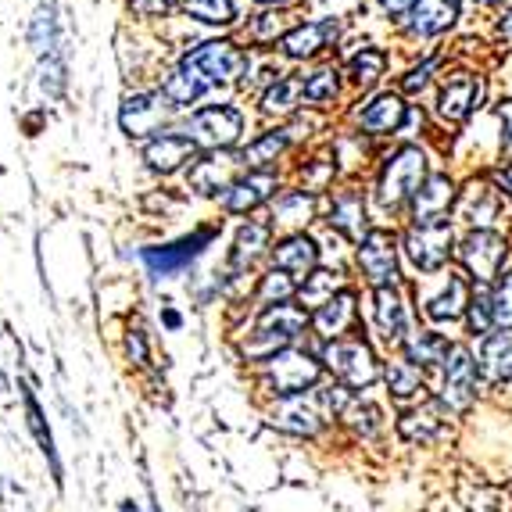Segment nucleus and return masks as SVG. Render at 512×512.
<instances>
[{"label": "nucleus", "instance_id": "1", "mask_svg": "<svg viewBox=\"0 0 512 512\" xmlns=\"http://www.w3.org/2000/svg\"><path fill=\"white\" fill-rule=\"evenodd\" d=\"M244 65H248V58H244V51H240L237 43L230 40L201 43L162 83V97L169 101V108H187V104L201 101L212 86L230 83Z\"/></svg>", "mask_w": 512, "mask_h": 512}, {"label": "nucleus", "instance_id": "2", "mask_svg": "<svg viewBox=\"0 0 512 512\" xmlns=\"http://www.w3.org/2000/svg\"><path fill=\"white\" fill-rule=\"evenodd\" d=\"M308 323H312V319H308L305 308L291 305V301H287V305L265 308L255 323V333H251L248 341H244V348H240V355H244L248 362H258V366H262L265 359H273V355H280V351L294 348V341L305 333Z\"/></svg>", "mask_w": 512, "mask_h": 512}, {"label": "nucleus", "instance_id": "3", "mask_svg": "<svg viewBox=\"0 0 512 512\" xmlns=\"http://www.w3.org/2000/svg\"><path fill=\"white\" fill-rule=\"evenodd\" d=\"M319 376H323V359H316L312 351L298 348V344L258 366V384H262V391L276 394V402L280 398H301L305 391H316Z\"/></svg>", "mask_w": 512, "mask_h": 512}, {"label": "nucleus", "instance_id": "4", "mask_svg": "<svg viewBox=\"0 0 512 512\" xmlns=\"http://www.w3.org/2000/svg\"><path fill=\"white\" fill-rule=\"evenodd\" d=\"M423 183H427V154L419 151V147L405 144L384 162V172L376 180V201H380V208H391L394 212L405 201H412Z\"/></svg>", "mask_w": 512, "mask_h": 512}, {"label": "nucleus", "instance_id": "5", "mask_svg": "<svg viewBox=\"0 0 512 512\" xmlns=\"http://www.w3.org/2000/svg\"><path fill=\"white\" fill-rule=\"evenodd\" d=\"M323 366L330 369L344 387L351 391H366L380 380V362H376L373 348L362 337H341V341H326L323 348Z\"/></svg>", "mask_w": 512, "mask_h": 512}, {"label": "nucleus", "instance_id": "6", "mask_svg": "<svg viewBox=\"0 0 512 512\" xmlns=\"http://www.w3.org/2000/svg\"><path fill=\"white\" fill-rule=\"evenodd\" d=\"M215 240V230L212 226H201V230L187 233V237L172 240V244H154V248H144L140 251V262L147 265V273L154 280H165V276H180L187 273L190 265L197 258L205 255V248Z\"/></svg>", "mask_w": 512, "mask_h": 512}, {"label": "nucleus", "instance_id": "7", "mask_svg": "<svg viewBox=\"0 0 512 512\" xmlns=\"http://www.w3.org/2000/svg\"><path fill=\"white\" fill-rule=\"evenodd\" d=\"M509 258V240L495 230H473L470 237L459 244V262L466 265V273L477 283L491 287L502 276V265Z\"/></svg>", "mask_w": 512, "mask_h": 512}, {"label": "nucleus", "instance_id": "8", "mask_svg": "<svg viewBox=\"0 0 512 512\" xmlns=\"http://www.w3.org/2000/svg\"><path fill=\"white\" fill-rule=\"evenodd\" d=\"M240 133H244V115L230 104L201 108L187 126V137L205 151H226V147L237 144Z\"/></svg>", "mask_w": 512, "mask_h": 512}, {"label": "nucleus", "instance_id": "9", "mask_svg": "<svg viewBox=\"0 0 512 512\" xmlns=\"http://www.w3.org/2000/svg\"><path fill=\"white\" fill-rule=\"evenodd\" d=\"M477 362L462 344H452L448 359H444L441 369V398L437 402L448 412H466L477 398Z\"/></svg>", "mask_w": 512, "mask_h": 512}, {"label": "nucleus", "instance_id": "10", "mask_svg": "<svg viewBox=\"0 0 512 512\" xmlns=\"http://www.w3.org/2000/svg\"><path fill=\"white\" fill-rule=\"evenodd\" d=\"M405 255L416 265L419 273H441L452 255V226L444 222H430V226H412L402 237Z\"/></svg>", "mask_w": 512, "mask_h": 512}, {"label": "nucleus", "instance_id": "11", "mask_svg": "<svg viewBox=\"0 0 512 512\" xmlns=\"http://www.w3.org/2000/svg\"><path fill=\"white\" fill-rule=\"evenodd\" d=\"M359 269L373 291L398 287V237L387 230H369L359 244Z\"/></svg>", "mask_w": 512, "mask_h": 512}, {"label": "nucleus", "instance_id": "12", "mask_svg": "<svg viewBox=\"0 0 512 512\" xmlns=\"http://www.w3.org/2000/svg\"><path fill=\"white\" fill-rule=\"evenodd\" d=\"M373 330L384 344L402 348L409 341V305H405L398 287H380L373 291Z\"/></svg>", "mask_w": 512, "mask_h": 512}, {"label": "nucleus", "instance_id": "13", "mask_svg": "<svg viewBox=\"0 0 512 512\" xmlns=\"http://www.w3.org/2000/svg\"><path fill=\"white\" fill-rule=\"evenodd\" d=\"M244 165V154L230 151H208L190 165V187L197 194H226L237 183V169Z\"/></svg>", "mask_w": 512, "mask_h": 512}, {"label": "nucleus", "instance_id": "14", "mask_svg": "<svg viewBox=\"0 0 512 512\" xmlns=\"http://www.w3.org/2000/svg\"><path fill=\"white\" fill-rule=\"evenodd\" d=\"M269 423L280 427V430H287V434L316 437L319 430H323L326 416L316 405V398L305 402V394H301V398H280V402L273 405V412H269Z\"/></svg>", "mask_w": 512, "mask_h": 512}, {"label": "nucleus", "instance_id": "15", "mask_svg": "<svg viewBox=\"0 0 512 512\" xmlns=\"http://www.w3.org/2000/svg\"><path fill=\"white\" fill-rule=\"evenodd\" d=\"M480 101H484V83H480L473 72H455V76L441 86L437 111H441V119L462 122L473 108H477Z\"/></svg>", "mask_w": 512, "mask_h": 512}, {"label": "nucleus", "instance_id": "16", "mask_svg": "<svg viewBox=\"0 0 512 512\" xmlns=\"http://www.w3.org/2000/svg\"><path fill=\"white\" fill-rule=\"evenodd\" d=\"M455 201V183L448 176H427V183L412 197V226H430V222L448 219V208Z\"/></svg>", "mask_w": 512, "mask_h": 512}, {"label": "nucleus", "instance_id": "17", "mask_svg": "<svg viewBox=\"0 0 512 512\" xmlns=\"http://www.w3.org/2000/svg\"><path fill=\"white\" fill-rule=\"evenodd\" d=\"M273 262L291 280H308L319 265V244L312 237H305V233H287L273 248Z\"/></svg>", "mask_w": 512, "mask_h": 512}, {"label": "nucleus", "instance_id": "18", "mask_svg": "<svg viewBox=\"0 0 512 512\" xmlns=\"http://www.w3.org/2000/svg\"><path fill=\"white\" fill-rule=\"evenodd\" d=\"M337 33H341V26H337V18H319V22H301V26H294L291 33L283 36L280 47L287 58L301 61V58H312V54H319L323 47H330L333 40H337Z\"/></svg>", "mask_w": 512, "mask_h": 512}, {"label": "nucleus", "instance_id": "19", "mask_svg": "<svg viewBox=\"0 0 512 512\" xmlns=\"http://www.w3.org/2000/svg\"><path fill=\"white\" fill-rule=\"evenodd\" d=\"M355 301L359 298H355V291H348V287H344L341 294H333L323 308H316L312 330H316L319 337H326V341H341L344 333L355 326V319H359V305H355Z\"/></svg>", "mask_w": 512, "mask_h": 512}, {"label": "nucleus", "instance_id": "20", "mask_svg": "<svg viewBox=\"0 0 512 512\" xmlns=\"http://www.w3.org/2000/svg\"><path fill=\"white\" fill-rule=\"evenodd\" d=\"M470 298L473 294H470V287H466V280H462L459 273H448L441 283V291L423 298V312H427V319H434V323H455L459 316H466Z\"/></svg>", "mask_w": 512, "mask_h": 512}, {"label": "nucleus", "instance_id": "21", "mask_svg": "<svg viewBox=\"0 0 512 512\" xmlns=\"http://www.w3.org/2000/svg\"><path fill=\"white\" fill-rule=\"evenodd\" d=\"M276 187H280V183H276L273 172H251V176H240V180L222 194V208L233 215H248V212H255L262 201H269V197L276 194Z\"/></svg>", "mask_w": 512, "mask_h": 512}, {"label": "nucleus", "instance_id": "22", "mask_svg": "<svg viewBox=\"0 0 512 512\" xmlns=\"http://www.w3.org/2000/svg\"><path fill=\"white\" fill-rule=\"evenodd\" d=\"M477 369L487 384H509L512 380V330H495L491 337L480 341Z\"/></svg>", "mask_w": 512, "mask_h": 512}, {"label": "nucleus", "instance_id": "23", "mask_svg": "<svg viewBox=\"0 0 512 512\" xmlns=\"http://www.w3.org/2000/svg\"><path fill=\"white\" fill-rule=\"evenodd\" d=\"M409 119V108L402 104L398 94H376L373 101H366V108L359 111V126L373 137H387V133H398Z\"/></svg>", "mask_w": 512, "mask_h": 512}, {"label": "nucleus", "instance_id": "24", "mask_svg": "<svg viewBox=\"0 0 512 512\" xmlns=\"http://www.w3.org/2000/svg\"><path fill=\"white\" fill-rule=\"evenodd\" d=\"M165 97L162 94H137L129 97L126 104H122V129H126L129 137H147V133H154V129L165 122Z\"/></svg>", "mask_w": 512, "mask_h": 512}, {"label": "nucleus", "instance_id": "25", "mask_svg": "<svg viewBox=\"0 0 512 512\" xmlns=\"http://www.w3.org/2000/svg\"><path fill=\"white\" fill-rule=\"evenodd\" d=\"M197 151V144L187 133H158L151 144L144 147V162L154 172H176L183 162H190Z\"/></svg>", "mask_w": 512, "mask_h": 512}, {"label": "nucleus", "instance_id": "26", "mask_svg": "<svg viewBox=\"0 0 512 512\" xmlns=\"http://www.w3.org/2000/svg\"><path fill=\"white\" fill-rule=\"evenodd\" d=\"M444 405L441 402H427L419 405V409H409L398 423V434L405 437L409 444H434L444 437Z\"/></svg>", "mask_w": 512, "mask_h": 512}, {"label": "nucleus", "instance_id": "27", "mask_svg": "<svg viewBox=\"0 0 512 512\" xmlns=\"http://www.w3.org/2000/svg\"><path fill=\"white\" fill-rule=\"evenodd\" d=\"M337 233H344L348 240H355V244H362L369 233L366 226V201H362L359 190H344V194L333 197L330 205V219H326Z\"/></svg>", "mask_w": 512, "mask_h": 512}, {"label": "nucleus", "instance_id": "28", "mask_svg": "<svg viewBox=\"0 0 512 512\" xmlns=\"http://www.w3.org/2000/svg\"><path fill=\"white\" fill-rule=\"evenodd\" d=\"M269 237H273V222H262V219L244 222L237 230V240H233V255H230L233 269H237V273L251 269V265L265 255V248H269Z\"/></svg>", "mask_w": 512, "mask_h": 512}, {"label": "nucleus", "instance_id": "29", "mask_svg": "<svg viewBox=\"0 0 512 512\" xmlns=\"http://www.w3.org/2000/svg\"><path fill=\"white\" fill-rule=\"evenodd\" d=\"M502 190L495 187H484V183H470V190L459 197V215L480 230H491V222L502 215Z\"/></svg>", "mask_w": 512, "mask_h": 512}, {"label": "nucleus", "instance_id": "30", "mask_svg": "<svg viewBox=\"0 0 512 512\" xmlns=\"http://www.w3.org/2000/svg\"><path fill=\"white\" fill-rule=\"evenodd\" d=\"M402 348H405V362H412L416 369H427V366H444V359H448L452 344H448V337H444V333L412 330L409 341H405Z\"/></svg>", "mask_w": 512, "mask_h": 512}, {"label": "nucleus", "instance_id": "31", "mask_svg": "<svg viewBox=\"0 0 512 512\" xmlns=\"http://www.w3.org/2000/svg\"><path fill=\"white\" fill-rule=\"evenodd\" d=\"M409 18L416 36H437L459 18V0H416Z\"/></svg>", "mask_w": 512, "mask_h": 512}, {"label": "nucleus", "instance_id": "32", "mask_svg": "<svg viewBox=\"0 0 512 512\" xmlns=\"http://www.w3.org/2000/svg\"><path fill=\"white\" fill-rule=\"evenodd\" d=\"M316 215V194L312 190H287L273 205V226H305Z\"/></svg>", "mask_w": 512, "mask_h": 512}, {"label": "nucleus", "instance_id": "33", "mask_svg": "<svg viewBox=\"0 0 512 512\" xmlns=\"http://www.w3.org/2000/svg\"><path fill=\"white\" fill-rule=\"evenodd\" d=\"M384 380H387V387H391V394L398 398V402H416V398H423V391H427V387H423V373L405 359L387 362Z\"/></svg>", "mask_w": 512, "mask_h": 512}, {"label": "nucleus", "instance_id": "34", "mask_svg": "<svg viewBox=\"0 0 512 512\" xmlns=\"http://www.w3.org/2000/svg\"><path fill=\"white\" fill-rule=\"evenodd\" d=\"M22 402H26V423H29V430H33L36 444H40V452L47 455V462H51L54 480H61V462H58V452H54V434H51V427H47V419H43L40 402L33 398V391H29V387H22Z\"/></svg>", "mask_w": 512, "mask_h": 512}, {"label": "nucleus", "instance_id": "35", "mask_svg": "<svg viewBox=\"0 0 512 512\" xmlns=\"http://www.w3.org/2000/svg\"><path fill=\"white\" fill-rule=\"evenodd\" d=\"M301 97H305V79H276L262 94V111L265 115H291Z\"/></svg>", "mask_w": 512, "mask_h": 512}, {"label": "nucleus", "instance_id": "36", "mask_svg": "<svg viewBox=\"0 0 512 512\" xmlns=\"http://www.w3.org/2000/svg\"><path fill=\"white\" fill-rule=\"evenodd\" d=\"M341 291L344 287H341V280H337V273H330V269H316V273L308 276V280L298 287V301L316 312V308H323L333 294H341Z\"/></svg>", "mask_w": 512, "mask_h": 512}, {"label": "nucleus", "instance_id": "37", "mask_svg": "<svg viewBox=\"0 0 512 512\" xmlns=\"http://www.w3.org/2000/svg\"><path fill=\"white\" fill-rule=\"evenodd\" d=\"M287 140H291V133L287 129H269V133H262V137L255 140V144L244 147V165H251V169H262V165L276 162L283 154V147H287Z\"/></svg>", "mask_w": 512, "mask_h": 512}, {"label": "nucleus", "instance_id": "38", "mask_svg": "<svg viewBox=\"0 0 512 512\" xmlns=\"http://www.w3.org/2000/svg\"><path fill=\"white\" fill-rule=\"evenodd\" d=\"M384 69H387V54L380 51V47H362V51L348 61L351 83L362 86V90H369L376 79L384 76Z\"/></svg>", "mask_w": 512, "mask_h": 512}, {"label": "nucleus", "instance_id": "39", "mask_svg": "<svg viewBox=\"0 0 512 512\" xmlns=\"http://www.w3.org/2000/svg\"><path fill=\"white\" fill-rule=\"evenodd\" d=\"M298 294V287H294V280L283 269H273V273H265L262 283H258V291H255V301L258 308H273V305H287V301Z\"/></svg>", "mask_w": 512, "mask_h": 512}, {"label": "nucleus", "instance_id": "40", "mask_svg": "<svg viewBox=\"0 0 512 512\" xmlns=\"http://www.w3.org/2000/svg\"><path fill=\"white\" fill-rule=\"evenodd\" d=\"M466 323H470V333L473 337H491L495 333V316H491V287L477 283V291L470 298V308H466Z\"/></svg>", "mask_w": 512, "mask_h": 512}, {"label": "nucleus", "instance_id": "41", "mask_svg": "<svg viewBox=\"0 0 512 512\" xmlns=\"http://www.w3.org/2000/svg\"><path fill=\"white\" fill-rule=\"evenodd\" d=\"M183 11L197 22H208V26H230L237 18L233 0H183Z\"/></svg>", "mask_w": 512, "mask_h": 512}, {"label": "nucleus", "instance_id": "42", "mask_svg": "<svg viewBox=\"0 0 512 512\" xmlns=\"http://www.w3.org/2000/svg\"><path fill=\"white\" fill-rule=\"evenodd\" d=\"M491 316L495 330H512V269L491 283Z\"/></svg>", "mask_w": 512, "mask_h": 512}, {"label": "nucleus", "instance_id": "43", "mask_svg": "<svg viewBox=\"0 0 512 512\" xmlns=\"http://www.w3.org/2000/svg\"><path fill=\"white\" fill-rule=\"evenodd\" d=\"M341 419L359 437H373V434H380V419L384 416H380V409H376L373 402H351Z\"/></svg>", "mask_w": 512, "mask_h": 512}, {"label": "nucleus", "instance_id": "44", "mask_svg": "<svg viewBox=\"0 0 512 512\" xmlns=\"http://www.w3.org/2000/svg\"><path fill=\"white\" fill-rule=\"evenodd\" d=\"M29 43H33V51L51 54V47H54V4L51 0L40 4V11H36L33 26H29Z\"/></svg>", "mask_w": 512, "mask_h": 512}, {"label": "nucleus", "instance_id": "45", "mask_svg": "<svg viewBox=\"0 0 512 512\" xmlns=\"http://www.w3.org/2000/svg\"><path fill=\"white\" fill-rule=\"evenodd\" d=\"M337 86H341V79H337V69L312 72V76L305 79V101H312V104L333 101V97H337Z\"/></svg>", "mask_w": 512, "mask_h": 512}, {"label": "nucleus", "instance_id": "46", "mask_svg": "<svg viewBox=\"0 0 512 512\" xmlns=\"http://www.w3.org/2000/svg\"><path fill=\"white\" fill-rule=\"evenodd\" d=\"M333 180V162H326V158H316V162L305 169V190H326V183Z\"/></svg>", "mask_w": 512, "mask_h": 512}, {"label": "nucleus", "instance_id": "47", "mask_svg": "<svg viewBox=\"0 0 512 512\" xmlns=\"http://www.w3.org/2000/svg\"><path fill=\"white\" fill-rule=\"evenodd\" d=\"M126 351H129V362H133V366H147V337L140 326H129Z\"/></svg>", "mask_w": 512, "mask_h": 512}, {"label": "nucleus", "instance_id": "48", "mask_svg": "<svg viewBox=\"0 0 512 512\" xmlns=\"http://www.w3.org/2000/svg\"><path fill=\"white\" fill-rule=\"evenodd\" d=\"M434 65H437V61H423L419 69H412L409 76H405V83H402L405 94H419V90L430 83V72H434Z\"/></svg>", "mask_w": 512, "mask_h": 512}, {"label": "nucleus", "instance_id": "49", "mask_svg": "<svg viewBox=\"0 0 512 512\" xmlns=\"http://www.w3.org/2000/svg\"><path fill=\"white\" fill-rule=\"evenodd\" d=\"M133 4V11L144 18H154V15H169L172 8H176V0H129Z\"/></svg>", "mask_w": 512, "mask_h": 512}, {"label": "nucleus", "instance_id": "50", "mask_svg": "<svg viewBox=\"0 0 512 512\" xmlns=\"http://www.w3.org/2000/svg\"><path fill=\"white\" fill-rule=\"evenodd\" d=\"M276 36H280V40L287 36L283 33V22L276 15H262V22L255 26V40H276Z\"/></svg>", "mask_w": 512, "mask_h": 512}, {"label": "nucleus", "instance_id": "51", "mask_svg": "<svg viewBox=\"0 0 512 512\" xmlns=\"http://www.w3.org/2000/svg\"><path fill=\"white\" fill-rule=\"evenodd\" d=\"M498 119H502V147L505 151H512V101H502Z\"/></svg>", "mask_w": 512, "mask_h": 512}, {"label": "nucleus", "instance_id": "52", "mask_svg": "<svg viewBox=\"0 0 512 512\" xmlns=\"http://www.w3.org/2000/svg\"><path fill=\"white\" fill-rule=\"evenodd\" d=\"M380 8H384L391 18H402V15H412L416 0H380Z\"/></svg>", "mask_w": 512, "mask_h": 512}, {"label": "nucleus", "instance_id": "53", "mask_svg": "<svg viewBox=\"0 0 512 512\" xmlns=\"http://www.w3.org/2000/svg\"><path fill=\"white\" fill-rule=\"evenodd\" d=\"M495 180H498V187H502V194H505V190L512 194V162L505 165V169H498V172H495Z\"/></svg>", "mask_w": 512, "mask_h": 512}, {"label": "nucleus", "instance_id": "54", "mask_svg": "<svg viewBox=\"0 0 512 512\" xmlns=\"http://www.w3.org/2000/svg\"><path fill=\"white\" fill-rule=\"evenodd\" d=\"M498 33H502L505 40H512V8H505L502 18H498Z\"/></svg>", "mask_w": 512, "mask_h": 512}, {"label": "nucleus", "instance_id": "55", "mask_svg": "<svg viewBox=\"0 0 512 512\" xmlns=\"http://www.w3.org/2000/svg\"><path fill=\"white\" fill-rule=\"evenodd\" d=\"M162 323L169 326V330H180V326H183V316H180V312H172V308H165V312H162Z\"/></svg>", "mask_w": 512, "mask_h": 512}, {"label": "nucleus", "instance_id": "56", "mask_svg": "<svg viewBox=\"0 0 512 512\" xmlns=\"http://www.w3.org/2000/svg\"><path fill=\"white\" fill-rule=\"evenodd\" d=\"M119 512H144V509H140L137 502H122V505H119Z\"/></svg>", "mask_w": 512, "mask_h": 512}, {"label": "nucleus", "instance_id": "57", "mask_svg": "<svg viewBox=\"0 0 512 512\" xmlns=\"http://www.w3.org/2000/svg\"><path fill=\"white\" fill-rule=\"evenodd\" d=\"M258 4H283V0H258Z\"/></svg>", "mask_w": 512, "mask_h": 512}, {"label": "nucleus", "instance_id": "58", "mask_svg": "<svg viewBox=\"0 0 512 512\" xmlns=\"http://www.w3.org/2000/svg\"><path fill=\"white\" fill-rule=\"evenodd\" d=\"M480 4H495V0H480Z\"/></svg>", "mask_w": 512, "mask_h": 512}, {"label": "nucleus", "instance_id": "59", "mask_svg": "<svg viewBox=\"0 0 512 512\" xmlns=\"http://www.w3.org/2000/svg\"><path fill=\"white\" fill-rule=\"evenodd\" d=\"M154 512H162V505H154Z\"/></svg>", "mask_w": 512, "mask_h": 512}]
</instances>
